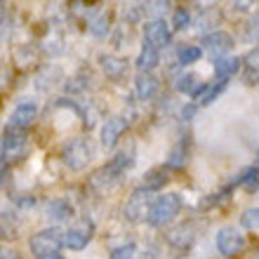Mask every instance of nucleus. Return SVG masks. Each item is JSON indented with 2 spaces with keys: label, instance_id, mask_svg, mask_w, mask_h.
Segmentation results:
<instances>
[{
  "label": "nucleus",
  "instance_id": "f257e3e1",
  "mask_svg": "<svg viewBox=\"0 0 259 259\" xmlns=\"http://www.w3.org/2000/svg\"><path fill=\"white\" fill-rule=\"evenodd\" d=\"M132 156H125V151L123 153H118L113 160H111L109 165H104L102 170H97L95 175H92V186L95 189H99V191H106V189H113V186L120 182V177L125 175V170L127 167H132Z\"/></svg>",
  "mask_w": 259,
  "mask_h": 259
},
{
  "label": "nucleus",
  "instance_id": "f03ea898",
  "mask_svg": "<svg viewBox=\"0 0 259 259\" xmlns=\"http://www.w3.org/2000/svg\"><path fill=\"white\" fill-rule=\"evenodd\" d=\"M179 210H182V196L179 193H165V196H158L153 200L146 222L151 226H165L177 217Z\"/></svg>",
  "mask_w": 259,
  "mask_h": 259
},
{
  "label": "nucleus",
  "instance_id": "7ed1b4c3",
  "mask_svg": "<svg viewBox=\"0 0 259 259\" xmlns=\"http://www.w3.org/2000/svg\"><path fill=\"white\" fill-rule=\"evenodd\" d=\"M92 156H95V149H92L90 139H85V137H75V139H71L68 144H64V149H62L64 165L75 172L82 170V167H88Z\"/></svg>",
  "mask_w": 259,
  "mask_h": 259
},
{
  "label": "nucleus",
  "instance_id": "20e7f679",
  "mask_svg": "<svg viewBox=\"0 0 259 259\" xmlns=\"http://www.w3.org/2000/svg\"><path fill=\"white\" fill-rule=\"evenodd\" d=\"M28 245H31V252H33L35 257L55 254L57 250L64 245V231H59V229H45V231L35 233Z\"/></svg>",
  "mask_w": 259,
  "mask_h": 259
},
{
  "label": "nucleus",
  "instance_id": "39448f33",
  "mask_svg": "<svg viewBox=\"0 0 259 259\" xmlns=\"http://www.w3.org/2000/svg\"><path fill=\"white\" fill-rule=\"evenodd\" d=\"M217 250L222 257H236V254L243 252V247H245V236L238 231V229H233V226H224V229H219L217 231Z\"/></svg>",
  "mask_w": 259,
  "mask_h": 259
},
{
  "label": "nucleus",
  "instance_id": "423d86ee",
  "mask_svg": "<svg viewBox=\"0 0 259 259\" xmlns=\"http://www.w3.org/2000/svg\"><path fill=\"white\" fill-rule=\"evenodd\" d=\"M28 151V142L26 135L21 130H12L7 127L5 139H3V149H0V156L7 158V160H17V158H24Z\"/></svg>",
  "mask_w": 259,
  "mask_h": 259
},
{
  "label": "nucleus",
  "instance_id": "0eeeda50",
  "mask_svg": "<svg viewBox=\"0 0 259 259\" xmlns=\"http://www.w3.org/2000/svg\"><path fill=\"white\" fill-rule=\"evenodd\" d=\"M151 205H153L151 191H146L142 186V189H137V191L130 196L127 203H125V217H127L130 222H139L142 217H149Z\"/></svg>",
  "mask_w": 259,
  "mask_h": 259
},
{
  "label": "nucleus",
  "instance_id": "6e6552de",
  "mask_svg": "<svg viewBox=\"0 0 259 259\" xmlns=\"http://www.w3.org/2000/svg\"><path fill=\"white\" fill-rule=\"evenodd\" d=\"M144 38H146V45L160 50L172 40V31H170V26L165 24V19H151L149 24L144 26Z\"/></svg>",
  "mask_w": 259,
  "mask_h": 259
},
{
  "label": "nucleus",
  "instance_id": "1a4fd4ad",
  "mask_svg": "<svg viewBox=\"0 0 259 259\" xmlns=\"http://www.w3.org/2000/svg\"><path fill=\"white\" fill-rule=\"evenodd\" d=\"M35 113H38V106H35V102H31V99H21V102L14 106L12 116H10V127L26 132V127L33 123Z\"/></svg>",
  "mask_w": 259,
  "mask_h": 259
},
{
  "label": "nucleus",
  "instance_id": "9d476101",
  "mask_svg": "<svg viewBox=\"0 0 259 259\" xmlns=\"http://www.w3.org/2000/svg\"><path fill=\"white\" fill-rule=\"evenodd\" d=\"M203 48L207 50L210 55L217 57V59H222V57L233 48V38H231V33H226V31H212V33H207L203 38Z\"/></svg>",
  "mask_w": 259,
  "mask_h": 259
},
{
  "label": "nucleus",
  "instance_id": "9b49d317",
  "mask_svg": "<svg viewBox=\"0 0 259 259\" xmlns=\"http://www.w3.org/2000/svg\"><path fill=\"white\" fill-rule=\"evenodd\" d=\"M127 130V120L123 116H111L102 127V144L104 149H113L116 142L123 137V132Z\"/></svg>",
  "mask_w": 259,
  "mask_h": 259
},
{
  "label": "nucleus",
  "instance_id": "f8f14e48",
  "mask_svg": "<svg viewBox=\"0 0 259 259\" xmlns=\"http://www.w3.org/2000/svg\"><path fill=\"white\" fill-rule=\"evenodd\" d=\"M193 231V224H182L179 229H175V231L170 233V243L177 250H182V254L191 247V243H193V238H196V233H191Z\"/></svg>",
  "mask_w": 259,
  "mask_h": 259
},
{
  "label": "nucleus",
  "instance_id": "ddd939ff",
  "mask_svg": "<svg viewBox=\"0 0 259 259\" xmlns=\"http://www.w3.org/2000/svg\"><path fill=\"white\" fill-rule=\"evenodd\" d=\"M135 90L139 99H151V97L158 92V78H153L151 73H139L135 78Z\"/></svg>",
  "mask_w": 259,
  "mask_h": 259
},
{
  "label": "nucleus",
  "instance_id": "4468645a",
  "mask_svg": "<svg viewBox=\"0 0 259 259\" xmlns=\"http://www.w3.org/2000/svg\"><path fill=\"white\" fill-rule=\"evenodd\" d=\"M160 64V52L156 48H151V45H144V50L139 52L137 57V68H139V73H149L151 68H156Z\"/></svg>",
  "mask_w": 259,
  "mask_h": 259
},
{
  "label": "nucleus",
  "instance_id": "2eb2a0df",
  "mask_svg": "<svg viewBox=\"0 0 259 259\" xmlns=\"http://www.w3.org/2000/svg\"><path fill=\"white\" fill-rule=\"evenodd\" d=\"M240 59L238 57H222V59H214V73H217L219 80H226V78H231L233 73H238L240 68Z\"/></svg>",
  "mask_w": 259,
  "mask_h": 259
},
{
  "label": "nucleus",
  "instance_id": "dca6fc26",
  "mask_svg": "<svg viewBox=\"0 0 259 259\" xmlns=\"http://www.w3.org/2000/svg\"><path fill=\"white\" fill-rule=\"evenodd\" d=\"M45 212H48V219H52V222H66L73 217V207L68 200H52V203H48Z\"/></svg>",
  "mask_w": 259,
  "mask_h": 259
},
{
  "label": "nucleus",
  "instance_id": "f3484780",
  "mask_svg": "<svg viewBox=\"0 0 259 259\" xmlns=\"http://www.w3.org/2000/svg\"><path fill=\"white\" fill-rule=\"evenodd\" d=\"M167 182H170V177H167V172H165L163 167H160V170H151V172H146V175H144V189H146V191H151V193L160 191Z\"/></svg>",
  "mask_w": 259,
  "mask_h": 259
},
{
  "label": "nucleus",
  "instance_id": "a211bd4d",
  "mask_svg": "<svg viewBox=\"0 0 259 259\" xmlns=\"http://www.w3.org/2000/svg\"><path fill=\"white\" fill-rule=\"evenodd\" d=\"M88 243H90V233H82V231H78V229L64 231V245H66L68 250H82Z\"/></svg>",
  "mask_w": 259,
  "mask_h": 259
},
{
  "label": "nucleus",
  "instance_id": "6ab92c4d",
  "mask_svg": "<svg viewBox=\"0 0 259 259\" xmlns=\"http://www.w3.org/2000/svg\"><path fill=\"white\" fill-rule=\"evenodd\" d=\"M243 64H245V80L257 82L259 80V45H257V50H252V52L245 57Z\"/></svg>",
  "mask_w": 259,
  "mask_h": 259
},
{
  "label": "nucleus",
  "instance_id": "aec40b11",
  "mask_svg": "<svg viewBox=\"0 0 259 259\" xmlns=\"http://www.w3.org/2000/svg\"><path fill=\"white\" fill-rule=\"evenodd\" d=\"M200 55H203V50L196 48V45H182V48L177 50V59L182 66H189V64L198 62L200 59Z\"/></svg>",
  "mask_w": 259,
  "mask_h": 259
},
{
  "label": "nucleus",
  "instance_id": "412c9836",
  "mask_svg": "<svg viewBox=\"0 0 259 259\" xmlns=\"http://www.w3.org/2000/svg\"><path fill=\"white\" fill-rule=\"evenodd\" d=\"M102 66L106 71V75H111V78H118L120 73H125V62L116 59V57H102Z\"/></svg>",
  "mask_w": 259,
  "mask_h": 259
},
{
  "label": "nucleus",
  "instance_id": "4be33fe9",
  "mask_svg": "<svg viewBox=\"0 0 259 259\" xmlns=\"http://www.w3.org/2000/svg\"><path fill=\"white\" fill-rule=\"evenodd\" d=\"M226 88V80H219V82H212V85H207V90H205V95L198 99V104H203V106H207V104H212L214 99H217L222 92H224Z\"/></svg>",
  "mask_w": 259,
  "mask_h": 259
},
{
  "label": "nucleus",
  "instance_id": "5701e85b",
  "mask_svg": "<svg viewBox=\"0 0 259 259\" xmlns=\"http://www.w3.org/2000/svg\"><path fill=\"white\" fill-rule=\"evenodd\" d=\"M10 214H0V238H5V240H12L17 238L19 233H17V224L14 222H10Z\"/></svg>",
  "mask_w": 259,
  "mask_h": 259
},
{
  "label": "nucleus",
  "instance_id": "b1692460",
  "mask_svg": "<svg viewBox=\"0 0 259 259\" xmlns=\"http://www.w3.org/2000/svg\"><path fill=\"white\" fill-rule=\"evenodd\" d=\"M240 226L243 229H259V207H250V210L243 212V217H240Z\"/></svg>",
  "mask_w": 259,
  "mask_h": 259
},
{
  "label": "nucleus",
  "instance_id": "393cba45",
  "mask_svg": "<svg viewBox=\"0 0 259 259\" xmlns=\"http://www.w3.org/2000/svg\"><path fill=\"white\" fill-rule=\"evenodd\" d=\"M238 182L245 186V189H250V191L259 189V165H257V167H250V170H245V175H243Z\"/></svg>",
  "mask_w": 259,
  "mask_h": 259
},
{
  "label": "nucleus",
  "instance_id": "a878e982",
  "mask_svg": "<svg viewBox=\"0 0 259 259\" xmlns=\"http://www.w3.org/2000/svg\"><path fill=\"white\" fill-rule=\"evenodd\" d=\"M198 88H200V82H198V78L193 73H189V75H184V78L177 80V90H182V92H186V95H191V97Z\"/></svg>",
  "mask_w": 259,
  "mask_h": 259
},
{
  "label": "nucleus",
  "instance_id": "bb28decb",
  "mask_svg": "<svg viewBox=\"0 0 259 259\" xmlns=\"http://www.w3.org/2000/svg\"><path fill=\"white\" fill-rule=\"evenodd\" d=\"M184 163H186V149H182V144H179L167 158V167H184Z\"/></svg>",
  "mask_w": 259,
  "mask_h": 259
},
{
  "label": "nucleus",
  "instance_id": "cd10ccee",
  "mask_svg": "<svg viewBox=\"0 0 259 259\" xmlns=\"http://www.w3.org/2000/svg\"><path fill=\"white\" fill-rule=\"evenodd\" d=\"M135 250H137V247L132 245V243L120 245V247H116V250L111 252V259H132V257H135Z\"/></svg>",
  "mask_w": 259,
  "mask_h": 259
},
{
  "label": "nucleus",
  "instance_id": "c85d7f7f",
  "mask_svg": "<svg viewBox=\"0 0 259 259\" xmlns=\"http://www.w3.org/2000/svg\"><path fill=\"white\" fill-rule=\"evenodd\" d=\"M189 21H191V17H189L186 10H177V12H175V28H177V31L189 26Z\"/></svg>",
  "mask_w": 259,
  "mask_h": 259
},
{
  "label": "nucleus",
  "instance_id": "c756f323",
  "mask_svg": "<svg viewBox=\"0 0 259 259\" xmlns=\"http://www.w3.org/2000/svg\"><path fill=\"white\" fill-rule=\"evenodd\" d=\"M247 40H252V42L257 40L259 42V14L250 21V26H247Z\"/></svg>",
  "mask_w": 259,
  "mask_h": 259
},
{
  "label": "nucleus",
  "instance_id": "7c9ffc66",
  "mask_svg": "<svg viewBox=\"0 0 259 259\" xmlns=\"http://www.w3.org/2000/svg\"><path fill=\"white\" fill-rule=\"evenodd\" d=\"M106 31H109V17L104 14L102 19H99V21H95V24H92V33H97V35H104V33H106Z\"/></svg>",
  "mask_w": 259,
  "mask_h": 259
},
{
  "label": "nucleus",
  "instance_id": "2f4dec72",
  "mask_svg": "<svg viewBox=\"0 0 259 259\" xmlns=\"http://www.w3.org/2000/svg\"><path fill=\"white\" fill-rule=\"evenodd\" d=\"M0 259H19V254L14 250H0Z\"/></svg>",
  "mask_w": 259,
  "mask_h": 259
},
{
  "label": "nucleus",
  "instance_id": "473e14b6",
  "mask_svg": "<svg viewBox=\"0 0 259 259\" xmlns=\"http://www.w3.org/2000/svg\"><path fill=\"white\" fill-rule=\"evenodd\" d=\"M193 113H196V106H186V109H184V120H189Z\"/></svg>",
  "mask_w": 259,
  "mask_h": 259
},
{
  "label": "nucleus",
  "instance_id": "72a5a7b5",
  "mask_svg": "<svg viewBox=\"0 0 259 259\" xmlns=\"http://www.w3.org/2000/svg\"><path fill=\"white\" fill-rule=\"evenodd\" d=\"M38 259H64V257H62V254H57V252H55V254H45V257H38Z\"/></svg>",
  "mask_w": 259,
  "mask_h": 259
},
{
  "label": "nucleus",
  "instance_id": "f704fd0d",
  "mask_svg": "<svg viewBox=\"0 0 259 259\" xmlns=\"http://www.w3.org/2000/svg\"><path fill=\"white\" fill-rule=\"evenodd\" d=\"M3 17H5V5L0 3V24H3Z\"/></svg>",
  "mask_w": 259,
  "mask_h": 259
}]
</instances>
